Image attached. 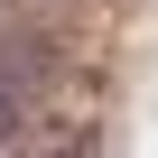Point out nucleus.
Listing matches in <instances>:
<instances>
[{
	"label": "nucleus",
	"mask_w": 158,
	"mask_h": 158,
	"mask_svg": "<svg viewBox=\"0 0 158 158\" xmlns=\"http://www.w3.org/2000/svg\"><path fill=\"white\" fill-rule=\"evenodd\" d=\"M10 139H19V93L0 84V149H10Z\"/></svg>",
	"instance_id": "obj_1"
}]
</instances>
